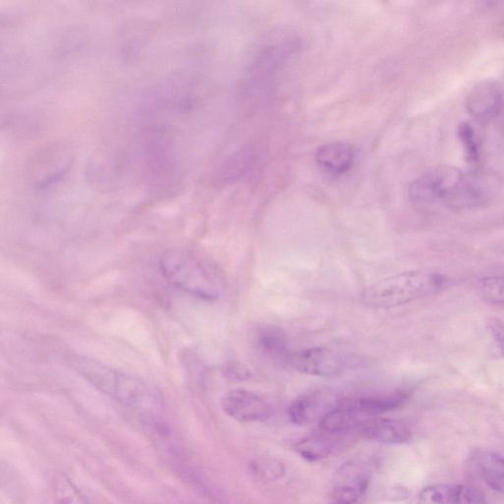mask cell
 I'll return each mask as SVG.
<instances>
[{"label": "cell", "instance_id": "obj_1", "mask_svg": "<svg viewBox=\"0 0 504 504\" xmlns=\"http://www.w3.org/2000/svg\"><path fill=\"white\" fill-rule=\"evenodd\" d=\"M70 368L99 392L137 412L153 415L160 412L163 400L159 389L142 378L113 370L96 360L70 356Z\"/></svg>", "mask_w": 504, "mask_h": 504}, {"label": "cell", "instance_id": "obj_2", "mask_svg": "<svg viewBox=\"0 0 504 504\" xmlns=\"http://www.w3.org/2000/svg\"><path fill=\"white\" fill-rule=\"evenodd\" d=\"M159 263L165 279L187 294L215 300L225 293V277L217 264L194 249L170 248Z\"/></svg>", "mask_w": 504, "mask_h": 504}, {"label": "cell", "instance_id": "obj_3", "mask_svg": "<svg viewBox=\"0 0 504 504\" xmlns=\"http://www.w3.org/2000/svg\"><path fill=\"white\" fill-rule=\"evenodd\" d=\"M450 280L445 274L411 270L386 277L364 289L362 300L373 309H394L446 291Z\"/></svg>", "mask_w": 504, "mask_h": 504}, {"label": "cell", "instance_id": "obj_4", "mask_svg": "<svg viewBox=\"0 0 504 504\" xmlns=\"http://www.w3.org/2000/svg\"><path fill=\"white\" fill-rule=\"evenodd\" d=\"M289 363L299 373L320 377H337L358 367L360 359L327 347L293 352Z\"/></svg>", "mask_w": 504, "mask_h": 504}, {"label": "cell", "instance_id": "obj_5", "mask_svg": "<svg viewBox=\"0 0 504 504\" xmlns=\"http://www.w3.org/2000/svg\"><path fill=\"white\" fill-rule=\"evenodd\" d=\"M459 169L443 166L426 173L415 180L409 186L412 203L417 205H446L447 200L457 192L466 179Z\"/></svg>", "mask_w": 504, "mask_h": 504}, {"label": "cell", "instance_id": "obj_6", "mask_svg": "<svg viewBox=\"0 0 504 504\" xmlns=\"http://www.w3.org/2000/svg\"><path fill=\"white\" fill-rule=\"evenodd\" d=\"M372 473L367 466L349 461L336 472L333 480L332 496L338 504H355L367 491Z\"/></svg>", "mask_w": 504, "mask_h": 504}, {"label": "cell", "instance_id": "obj_7", "mask_svg": "<svg viewBox=\"0 0 504 504\" xmlns=\"http://www.w3.org/2000/svg\"><path fill=\"white\" fill-rule=\"evenodd\" d=\"M222 408L226 415L239 423L266 421L272 414L266 400L246 389H235L225 394Z\"/></svg>", "mask_w": 504, "mask_h": 504}, {"label": "cell", "instance_id": "obj_8", "mask_svg": "<svg viewBox=\"0 0 504 504\" xmlns=\"http://www.w3.org/2000/svg\"><path fill=\"white\" fill-rule=\"evenodd\" d=\"M372 420L352 399L327 412L320 420V426L323 433L337 436L355 430L361 431V428Z\"/></svg>", "mask_w": 504, "mask_h": 504}, {"label": "cell", "instance_id": "obj_9", "mask_svg": "<svg viewBox=\"0 0 504 504\" xmlns=\"http://www.w3.org/2000/svg\"><path fill=\"white\" fill-rule=\"evenodd\" d=\"M501 105V91L493 81H483L477 84L466 99V108L470 116L478 121L495 118L500 110Z\"/></svg>", "mask_w": 504, "mask_h": 504}, {"label": "cell", "instance_id": "obj_10", "mask_svg": "<svg viewBox=\"0 0 504 504\" xmlns=\"http://www.w3.org/2000/svg\"><path fill=\"white\" fill-rule=\"evenodd\" d=\"M355 149L346 142H331L320 146L315 160L319 166L331 174H344L354 165Z\"/></svg>", "mask_w": 504, "mask_h": 504}, {"label": "cell", "instance_id": "obj_11", "mask_svg": "<svg viewBox=\"0 0 504 504\" xmlns=\"http://www.w3.org/2000/svg\"><path fill=\"white\" fill-rule=\"evenodd\" d=\"M361 434L376 443L388 445L406 444L412 438L410 428L403 422L375 418L361 428Z\"/></svg>", "mask_w": 504, "mask_h": 504}, {"label": "cell", "instance_id": "obj_12", "mask_svg": "<svg viewBox=\"0 0 504 504\" xmlns=\"http://www.w3.org/2000/svg\"><path fill=\"white\" fill-rule=\"evenodd\" d=\"M63 149H52L50 152L45 153V156L37 162L36 174L37 175V184L40 186L53 183L65 173L70 165V157L62 151Z\"/></svg>", "mask_w": 504, "mask_h": 504}, {"label": "cell", "instance_id": "obj_13", "mask_svg": "<svg viewBox=\"0 0 504 504\" xmlns=\"http://www.w3.org/2000/svg\"><path fill=\"white\" fill-rule=\"evenodd\" d=\"M335 449V440L324 435H313L299 441L296 450L302 458L315 461L329 457Z\"/></svg>", "mask_w": 504, "mask_h": 504}, {"label": "cell", "instance_id": "obj_14", "mask_svg": "<svg viewBox=\"0 0 504 504\" xmlns=\"http://www.w3.org/2000/svg\"><path fill=\"white\" fill-rule=\"evenodd\" d=\"M258 345L268 356L276 360L287 361L292 352L288 351L284 334L275 327H267L258 334Z\"/></svg>", "mask_w": 504, "mask_h": 504}, {"label": "cell", "instance_id": "obj_15", "mask_svg": "<svg viewBox=\"0 0 504 504\" xmlns=\"http://www.w3.org/2000/svg\"><path fill=\"white\" fill-rule=\"evenodd\" d=\"M53 491L57 504H89L80 489L65 473H58L55 476Z\"/></svg>", "mask_w": 504, "mask_h": 504}, {"label": "cell", "instance_id": "obj_16", "mask_svg": "<svg viewBox=\"0 0 504 504\" xmlns=\"http://www.w3.org/2000/svg\"><path fill=\"white\" fill-rule=\"evenodd\" d=\"M482 476L486 483L504 494V459L497 456H487L481 461Z\"/></svg>", "mask_w": 504, "mask_h": 504}, {"label": "cell", "instance_id": "obj_17", "mask_svg": "<svg viewBox=\"0 0 504 504\" xmlns=\"http://www.w3.org/2000/svg\"><path fill=\"white\" fill-rule=\"evenodd\" d=\"M478 293L489 305L504 306V276H488L478 283Z\"/></svg>", "mask_w": 504, "mask_h": 504}, {"label": "cell", "instance_id": "obj_18", "mask_svg": "<svg viewBox=\"0 0 504 504\" xmlns=\"http://www.w3.org/2000/svg\"><path fill=\"white\" fill-rule=\"evenodd\" d=\"M457 135L465 151L466 159L471 165L478 166L480 163L481 153L472 125L468 122H461L458 125Z\"/></svg>", "mask_w": 504, "mask_h": 504}, {"label": "cell", "instance_id": "obj_19", "mask_svg": "<svg viewBox=\"0 0 504 504\" xmlns=\"http://www.w3.org/2000/svg\"><path fill=\"white\" fill-rule=\"evenodd\" d=\"M457 487L436 485L424 488L418 504H449L455 499Z\"/></svg>", "mask_w": 504, "mask_h": 504}, {"label": "cell", "instance_id": "obj_20", "mask_svg": "<svg viewBox=\"0 0 504 504\" xmlns=\"http://www.w3.org/2000/svg\"><path fill=\"white\" fill-rule=\"evenodd\" d=\"M312 394H306L297 398L288 410L289 417L295 425H304L310 419L315 403Z\"/></svg>", "mask_w": 504, "mask_h": 504}, {"label": "cell", "instance_id": "obj_21", "mask_svg": "<svg viewBox=\"0 0 504 504\" xmlns=\"http://www.w3.org/2000/svg\"><path fill=\"white\" fill-rule=\"evenodd\" d=\"M485 330L499 355L504 358V320L499 318H488L485 321Z\"/></svg>", "mask_w": 504, "mask_h": 504}, {"label": "cell", "instance_id": "obj_22", "mask_svg": "<svg viewBox=\"0 0 504 504\" xmlns=\"http://www.w3.org/2000/svg\"><path fill=\"white\" fill-rule=\"evenodd\" d=\"M453 504H486L481 491L467 486L457 487Z\"/></svg>", "mask_w": 504, "mask_h": 504}, {"label": "cell", "instance_id": "obj_23", "mask_svg": "<svg viewBox=\"0 0 504 504\" xmlns=\"http://www.w3.org/2000/svg\"><path fill=\"white\" fill-rule=\"evenodd\" d=\"M222 373L230 380L244 382L249 380L252 373L245 364L238 362H226L222 367Z\"/></svg>", "mask_w": 504, "mask_h": 504}, {"label": "cell", "instance_id": "obj_24", "mask_svg": "<svg viewBox=\"0 0 504 504\" xmlns=\"http://www.w3.org/2000/svg\"><path fill=\"white\" fill-rule=\"evenodd\" d=\"M497 35L500 37V39H504V19H502L498 25Z\"/></svg>", "mask_w": 504, "mask_h": 504}]
</instances>
